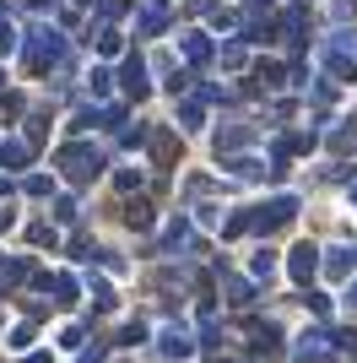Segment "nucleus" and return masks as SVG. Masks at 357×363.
Here are the masks:
<instances>
[]
</instances>
